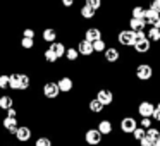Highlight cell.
Wrapping results in <instances>:
<instances>
[{
    "label": "cell",
    "instance_id": "cell-1",
    "mask_svg": "<svg viewBox=\"0 0 160 146\" xmlns=\"http://www.w3.org/2000/svg\"><path fill=\"white\" fill-rule=\"evenodd\" d=\"M117 40H119L121 45H126V46H136V43H138L136 33L132 31V29H124V31H121L117 36Z\"/></svg>",
    "mask_w": 160,
    "mask_h": 146
},
{
    "label": "cell",
    "instance_id": "cell-2",
    "mask_svg": "<svg viewBox=\"0 0 160 146\" xmlns=\"http://www.w3.org/2000/svg\"><path fill=\"white\" fill-rule=\"evenodd\" d=\"M102 136H103V134H102L98 129H88V131H86V136H84V139H86L88 144L95 146V144H98V143L102 141Z\"/></svg>",
    "mask_w": 160,
    "mask_h": 146
},
{
    "label": "cell",
    "instance_id": "cell-3",
    "mask_svg": "<svg viewBox=\"0 0 160 146\" xmlns=\"http://www.w3.org/2000/svg\"><path fill=\"white\" fill-rule=\"evenodd\" d=\"M138 112H139V115H141V119H150V117H153L155 107H153V103H150V101H143V103H139Z\"/></svg>",
    "mask_w": 160,
    "mask_h": 146
},
{
    "label": "cell",
    "instance_id": "cell-4",
    "mask_svg": "<svg viewBox=\"0 0 160 146\" xmlns=\"http://www.w3.org/2000/svg\"><path fill=\"white\" fill-rule=\"evenodd\" d=\"M121 129H122V132H126V134H129V132L132 134V132L138 129V124H136V120L132 117H124L122 122H121Z\"/></svg>",
    "mask_w": 160,
    "mask_h": 146
},
{
    "label": "cell",
    "instance_id": "cell-5",
    "mask_svg": "<svg viewBox=\"0 0 160 146\" xmlns=\"http://www.w3.org/2000/svg\"><path fill=\"white\" fill-rule=\"evenodd\" d=\"M152 74H153V71H152V67H150L148 64H141V66H138V69H136V76H138V79H141V81L150 79Z\"/></svg>",
    "mask_w": 160,
    "mask_h": 146
},
{
    "label": "cell",
    "instance_id": "cell-6",
    "mask_svg": "<svg viewBox=\"0 0 160 146\" xmlns=\"http://www.w3.org/2000/svg\"><path fill=\"white\" fill-rule=\"evenodd\" d=\"M59 93H60V90H59V84L57 83H47L45 88H43V95L47 98H57Z\"/></svg>",
    "mask_w": 160,
    "mask_h": 146
},
{
    "label": "cell",
    "instance_id": "cell-7",
    "mask_svg": "<svg viewBox=\"0 0 160 146\" xmlns=\"http://www.w3.org/2000/svg\"><path fill=\"white\" fill-rule=\"evenodd\" d=\"M97 100L103 105H110L112 101H114V96H112V93L108 90H100L97 95Z\"/></svg>",
    "mask_w": 160,
    "mask_h": 146
},
{
    "label": "cell",
    "instance_id": "cell-8",
    "mask_svg": "<svg viewBox=\"0 0 160 146\" xmlns=\"http://www.w3.org/2000/svg\"><path fill=\"white\" fill-rule=\"evenodd\" d=\"M78 52H79L81 55H91V53L95 52V48H93V43L86 41V40H83V41H79V45H78Z\"/></svg>",
    "mask_w": 160,
    "mask_h": 146
},
{
    "label": "cell",
    "instance_id": "cell-9",
    "mask_svg": "<svg viewBox=\"0 0 160 146\" xmlns=\"http://www.w3.org/2000/svg\"><path fill=\"white\" fill-rule=\"evenodd\" d=\"M84 40L86 41H90V43H95V41H98V40H102V33H100V29H97V28H90L86 31V35H84Z\"/></svg>",
    "mask_w": 160,
    "mask_h": 146
},
{
    "label": "cell",
    "instance_id": "cell-10",
    "mask_svg": "<svg viewBox=\"0 0 160 146\" xmlns=\"http://www.w3.org/2000/svg\"><path fill=\"white\" fill-rule=\"evenodd\" d=\"M4 127L7 129L11 134H18V131H19L18 120H16V119H11V117H5L4 119Z\"/></svg>",
    "mask_w": 160,
    "mask_h": 146
},
{
    "label": "cell",
    "instance_id": "cell-11",
    "mask_svg": "<svg viewBox=\"0 0 160 146\" xmlns=\"http://www.w3.org/2000/svg\"><path fill=\"white\" fill-rule=\"evenodd\" d=\"M160 17V12H157V11H153V9H145V21H146V24H155V21Z\"/></svg>",
    "mask_w": 160,
    "mask_h": 146
},
{
    "label": "cell",
    "instance_id": "cell-12",
    "mask_svg": "<svg viewBox=\"0 0 160 146\" xmlns=\"http://www.w3.org/2000/svg\"><path fill=\"white\" fill-rule=\"evenodd\" d=\"M57 84H59V90L64 91V93H69V91L72 90V86H74L71 77H60V81Z\"/></svg>",
    "mask_w": 160,
    "mask_h": 146
},
{
    "label": "cell",
    "instance_id": "cell-13",
    "mask_svg": "<svg viewBox=\"0 0 160 146\" xmlns=\"http://www.w3.org/2000/svg\"><path fill=\"white\" fill-rule=\"evenodd\" d=\"M145 26H146L145 19H134V17H131V21H129V28H131L134 33L143 31V28H145Z\"/></svg>",
    "mask_w": 160,
    "mask_h": 146
},
{
    "label": "cell",
    "instance_id": "cell-14",
    "mask_svg": "<svg viewBox=\"0 0 160 146\" xmlns=\"http://www.w3.org/2000/svg\"><path fill=\"white\" fill-rule=\"evenodd\" d=\"M16 138H18L19 141L26 143L29 138H31V129L26 127V125H21V127H19V131H18V134H16Z\"/></svg>",
    "mask_w": 160,
    "mask_h": 146
},
{
    "label": "cell",
    "instance_id": "cell-15",
    "mask_svg": "<svg viewBox=\"0 0 160 146\" xmlns=\"http://www.w3.org/2000/svg\"><path fill=\"white\" fill-rule=\"evenodd\" d=\"M9 88H12V90H21V74H11Z\"/></svg>",
    "mask_w": 160,
    "mask_h": 146
},
{
    "label": "cell",
    "instance_id": "cell-16",
    "mask_svg": "<svg viewBox=\"0 0 160 146\" xmlns=\"http://www.w3.org/2000/svg\"><path fill=\"white\" fill-rule=\"evenodd\" d=\"M134 48H136V52H138V53H145V52H148V50H150V40H148V38H145V40H141V41H138Z\"/></svg>",
    "mask_w": 160,
    "mask_h": 146
},
{
    "label": "cell",
    "instance_id": "cell-17",
    "mask_svg": "<svg viewBox=\"0 0 160 146\" xmlns=\"http://www.w3.org/2000/svg\"><path fill=\"white\" fill-rule=\"evenodd\" d=\"M50 48L53 50V52L57 53V57H62V55H66L67 53V50H66V46H64V43H59V41H55V43H52V46H50Z\"/></svg>",
    "mask_w": 160,
    "mask_h": 146
},
{
    "label": "cell",
    "instance_id": "cell-18",
    "mask_svg": "<svg viewBox=\"0 0 160 146\" xmlns=\"http://www.w3.org/2000/svg\"><path fill=\"white\" fill-rule=\"evenodd\" d=\"M12 103H14V101H12L11 96H7V95H5V96H0V108H2V110H11Z\"/></svg>",
    "mask_w": 160,
    "mask_h": 146
},
{
    "label": "cell",
    "instance_id": "cell-19",
    "mask_svg": "<svg viewBox=\"0 0 160 146\" xmlns=\"http://www.w3.org/2000/svg\"><path fill=\"white\" fill-rule=\"evenodd\" d=\"M105 59H107L108 62H115V60H119V50L107 48L105 50Z\"/></svg>",
    "mask_w": 160,
    "mask_h": 146
},
{
    "label": "cell",
    "instance_id": "cell-20",
    "mask_svg": "<svg viewBox=\"0 0 160 146\" xmlns=\"http://www.w3.org/2000/svg\"><path fill=\"white\" fill-rule=\"evenodd\" d=\"M55 38H57V33L53 31L52 28H47L45 31H43V40H45V41L55 43Z\"/></svg>",
    "mask_w": 160,
    "mask_h": 146
},
{
    "label": "cell",
    "instance_id": "cell-21",
    "mask_svg": "<svg viewBox=\"0 0 160 146\" xmlns=\"http://www.w3.org/2000/svg\"><path fill=\"white\" fill-rule=\"evenodd\" d=\"M98 131H100L102 134H110L112 132V124L108 120H102L100 124H98Z\"/></svg>",
    "mask_w": 160,
    "mask_h": 146
},
{
    "label": "cell",
    "instance_id": "cell-22",
    "mask_svg": "<svg viewBox=\"0 0 160 146\" xmlns=\"http://www.w3.org/2000/svg\"><path fill=\"white\" fill-rule=\"evenodd\" d=\"M81 16H83L84 19H91L95 16V9L93 7H90L88 4H84L83 5V9H81Z\"/></svg>",
    "mask_w": 160,
    "mask_h": 146
},
{
    "label": "cell",
    "instance_id": "cell-23",
    "mask_svg": "<svg viewBox=\"0 0 160 146\" xmlns=\"http://www.w3.org/2000/svg\"><path fill=\"white\" fill-rule=\"evenodd\" d=\"M146 36H148V40L150 41H158L160 40V29H157V28H150L148 29V33H146Z\"/></svg>",
    "mask_w": 160,
    "mask_h": 146
},
{
    "label": "cell",
    "instance_id": "cell-24",
    "mask_svg": "<svg viewBox=\"0 0 160 146\" xmlns=\"http://www.w3.org/2000/svg\"><path fill=\"white\" fill-rule=\"evenodd\" d=\"M103 107H105V105H103V103H100V101H98L97 98L90 101V110H91V112H95V114L102 112V110H103Z\"/></svg>",
    "mask_w": 160,
    "mask_h": 146
},
{
    "label": "cell",
    "instance_id": "cell-25",
    "mask_svg": "<svg viewBox=\"0 0 160 146\" xmlns=\"http://www.w3.org/2000/svg\"><path fill=\"white\" fill-rule=\"evenodd\" d=\"M132 17L134 19H145V9L143 7H134L132 9Z\"/></svg>",
    "mask_w": 160,
    "mask_h": 146
},
{
    "label": "cell",
    "instance_id": "cell-26",
    "mask_svg": "<svg viewBox=\"0 0 160 146\" xmlns=\"http://www.w3.org/2000/svg\"><path fill=\"white\" fill-rule=\"evenodd\" d=\"M132 136H134L138 141H141V139H145L146 138V129H143V127H138L134 132H132Z\"/></svg>",
    "mask_w": 160,
    "mask_h": 146
},
{
    "label": "cell",
    "instance_id": "cell-27",
    "mask_svg": "<svg viewBox=\"0 0 160 146\" xmlns=\"http://www.w3.org/2000/svg\"><path fill=\"white\" fill-rule=\"evenodd\" d=\"M45 59H47V62H55V60L59 59V57H57V53L53 52L52 48H48V50L45 52Z\"/></svg>",
    "mask_w": 160,
    "mask_h": 146
},
{
    "label": "cell",
    "instance_id": "cell-28",
    "mask_svg": "<svg viewBox=\"0 0 160 146\" xmlns=\"http://www.w3.org/2000/svg\"><path fill=\"white\" fill-rule=\"evenodd\" d=\"M93 48H95V52H105V41L103 40H98V41H95L93 43Z\"/></svg>",
    "mask_w": 160,
    "mask_h": 146
},
{
    "label": "cell",
    "instance_id": "cell-29",
    "mask_svg": "<svg viewBox=\"0 0 160 146\" xmlns=\"http://www.w3.org/2000/svg\"><path fill=\"white\" fill-rule=\"evenodd\" d=\"M158 136H160V132L157 131V129H153V127L146 131V138H148V139H152V141H155V139L158 138Z\"/></svg>",
    "mask_w": 160,
    "mask_h": 146
},
{
    "label": "cell",
    "instance_id": "cell-30",
    "mask_svg": "<svg viewBox=\"0 0 160 146\" xmlns=\"http://www.w3.org/2000/svg\"><path fill=\"white\" fill-rule=\"evenodd\" d=\"M78 53H79L78 50H74V48H69V50H67V53H66V57H67L69 60H76V59H78Z\"/></svg>",
    "mask_w": 160,
    "mask_h": 146
},
{
    "label": "cell",
    "instance_id": "cell-31",
    "mask_svg": "<svg viewBox=\"0 0 160 146\" xmlns=\"http://www.w3.org/2000/svg\"><path fill=\"white\" fill-rule=\"evenodd\" d=\"M28 86H29V76L21 74V90H26Z\"/></svg>",
    "mask_w": 160,
    "mask_h": 146
},
{
    "label": "cell",
    "instance_id": "cell-32",
    "mask_svg": "<svg viewBox=\"0 0 160 146\" xmlns=\"http://www.w3.org/2000/svg\"><path fill=\"white\" fill-rule=\"evenodd\" d=\"M35 146H52V141H50L48 138H40Z\"/></svg>",
    "mask_w": 160,
    "mask_h": 146
},
{
    "label": "cell",
    "instance_id": "cell-33",
    "mask_svg": "<svg viewBox=\"0 0 160 146\" xmlns=\"http://www.w3.org/2000/svg\"><path fill=\"white\" fill-rule=\"evenodd\" d=\"M9 81H11V76H0V88H7L9 86Z\"/></svg>",
    "mask_w": 160,
    "mask_h": 146
},
{
    "label": "cell",
    "instance_id": "cell-34",
    "mask_svg": "<svg viewBox=\"0 0 160 146\" xmlns=\"http://www.w3.org/2000/svg\"><path fill=\"white\" fill-rule=\"evenodd\" d=\"M21 45L24 46V48H33V45H35V41H33V40H29V38H22Z\"/></svg>",
    "mask_w": 160,
    "mask_h": 146
},
{
    "label": "cell",
    "instance_id": "cell-35",
    "mask_svg": "<svg viewBox=\"0 0 160 146\" xmlns=\"http://www.w3.org/2000/svg\"><path fill=\"white\" fill-rule=\"evenodd\" d=\"M86 4L90 5V7H93L95 11H97V9L102 5V2H100V0H86Z\"/></svg>",
    "mask_w": 160,
    "mask_h": 146
},
{
    "label": "cell",
    "instance_id": "cell-36",
    "mask_svg": "<svg viewBox=\"0 0 160 146\" xmlns=\"http://www.w3.org/2000/svg\"><path fill=\"white\" fill-rule=\"evenodd\" d=\"M141 127L146 129V131L152 129V120H150V119H141Z\"/></svg>",
    "mask_w": 160,
    "mask_h": 146
},
{
    "label": "cell",
    "instance_id": "cell-37",
    "mask_svg": "<svg viewBox=\"0 0 160 146\" xmlns=\"http://www.w3.org/2000/svg\"><path fill=\"white\" fill-rule=\"evenodd\" d=\"M24 38H29V40H35V31L31 28L24 29Z\"/></svg>",
    "mask_w": 160,
    "mask_h": 146
},
{
    "label": "cell",
    "instance_id": "cell-38",
    "mask_svg": "<svg viewBox=\"0 0 160 146\" xmlns=\"http://www.w3.org/2000/svg\"><path fill=\"white\" fill-rule=\"evenodd\" d=\"M139 144H141V146H153V141H152V139H148V138H145V139L139 141Z\"/></svg>",
    "mask_w": 160,
    "mask_h": 146
},
{
    "label": "cell",
    "instance_id": "cell-39",
    "mask_svg": "<svg viewBox=\"0 0 160 146\" xmlns=\"http://www.w3.org/2000/svg\"><path fill=\"white\" fill-rule=\"evenodd\" d=\"M145 38H148L145 31H138V33H136V40H138V41H141V40H145Z\"/></svg>",
    "mask_w": 160,
    "mask_h": 146
},
{
    "label": "cell",
    "instance_id": "cell-40",
    "mask_svg": "<svg viewBox=\"0 0 160 146\" xmlns=\"http://www.w3.org/2000/svg\"><path fill=\"white\" fill-rule=\"evenodd\" d=\"M16 115H18V112H16L14 108H11V110H7V117H11V119H16Z\"/></svg>",
    "mask_w": 160,
    "mask_h": 146
},
{
    "label": "cell",
    "instance_id": "cell-41",
    "mask_svg": "<svg viewBox=\"0 0 160 146\" xmlns=\"http://www.w3.org/2000/svg\"><path fill=\"white\" fill-rule=\"evenodd\" d=\"M153 119L160 122V110H157V107H155V112H153Z\"/></svg>",
    "mask_w": 160,
    "mask_h": 146
},
{
    "label": "cell",
    "instance_id": "cell-42",
    "mask_svg": "<svg viewBox=\"0 0 160 146\" xmlns=\"http://www.w3.org/2000/svg\"><path fill=\"white\" fill-rule=\"evenodd\" d=\"M64 5H66V7H71V5H72V0H64Z\"/></svg>",
    "mask_w": 160,
    "mask_h": 146
},
{
    "label": "cell",
    "instance_id": "cell-43",
    "mask_svg": "<svg viewBox=\"0 0 160 146\" xmlns=\"http://www.w3.org/2000/svg\"><path fill=\"white\" fill-rule=\"evenodd\" d=\"M153 28H157V29H160V17H158V19H157V21H155V24H153Z\"/></svg>",
    "mask_w": 160,
    "mask_h": 146
},
{
    "label": "cell",
    "instance_id": "cell-44",
    "mask_svg": "<svg viewBox=\"0 0 160 146\" xmlns=\"http://www.w3.org/2000/svg\"><path fill=\"white\" fill-rule=\"evenodd\" d=\"M153 146H160V136L155 139V141H153Z\"/></svg>",
    "mask_w": 160,
    "mask_h": 146
},
{
    "label": "cell",
    "instance_id": "cell-45",
    "mask_svg": "<svg viewBox=\"0 0 160 146\" xmlns=\"http://www.w3.org/2000/svg\"><path fill=\"white\" fill-rule=\"evenodd\" d=\"M157 110H160V103H158V105H157Z\"/></svg>",
    "mask_w": 160,
    "mask_h": 146
},
{
    "label": "cell",
    "instance_id": "cell-46",
    "mask_svg": "<svg viewBox=\"0 0 160 146\" xmlns=\"http://www.w3.org/2000/svg\"><path fill=\"white\" fill-rule=\"evenodd\" d=\"M157 2H158V11H160V0H157Z\"/></svg>",
    "mask_w": 160,
    "mask_h": 146
}]
</instances>
